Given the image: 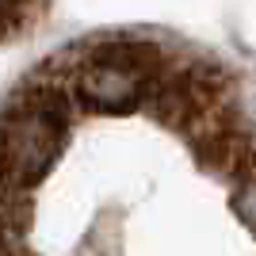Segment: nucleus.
<instances>
[{
	"label": "nucleus",
	"mask_w": 256,
	"mask_h": 256,
	"mask_svg": "<svg viewBox=\"0 0 256 256\" xmlns=\"http://www.w3.org/2000/svg\"><path fill=\"white\" fill-rule=\"evenodd\" d=\"M88 65H104V69H118V73L150 76L160 65V50L150 42H104L92 50Z\"/></svg>",
	"instance_id": "7ed1b4c3"
},
{
	"label": "nucleus",
	"mask_w": 256,
	"mask_h": 256,
	"mask_svg": "<svg viewBox=\"0 0 256 256\" xmlns=\"http://www.w3.org/2000/svg\"><path fill=\"white\" fill-rule=\"evenodd\" d=\"M65 104L38 92L0 126V180L12 188H31L42 180L65 142Z\"/></svg>",
	"instance_id": "f257e3e1"
},
{
	"label": "nucleus",
	"mask_w": 256,
	"mask_h": 256,
	"mask_svg": "<svg viewBox=\"0 0 256 256\" xmlns=\"http://www.w3.org/2000/svg\"><path fill=\"white\" fill-rule=\"evenodd\" d=\"M146 80H150V76H134V73H118V69H104V65H88L84 76H80V96H84L88 107L107 111V115H118V111H130V107L142 104Z\"/></svg>",
	"instance_id": "f03ea898"
},
{
	"label": "nucleus",
	"mask_w": 256,
	"mask_h": 256,
	"mask_svg": "<svg viewBox=\"0 0 256 256\" xmlns=\"http://www.w3.org/2000/svg\"><path fill=\"white\" fill-rule=\"evenodd\" d=\"M241 210H245V218L256 226V188H248V195H241Z\"/></svg>",
	"instance_id": "20e7f679"
}]
</instances>
